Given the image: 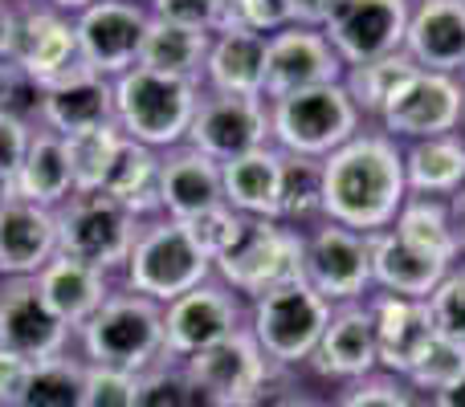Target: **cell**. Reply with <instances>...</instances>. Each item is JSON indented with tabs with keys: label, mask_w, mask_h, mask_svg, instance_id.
<instances>
[{
	"label": "cell",
	"mask_w": 465,
	"mask_h": 407,
	"mask_svg": "<svg viewBox=\"0 0 465 407\" xmlns=\"http://www.w3.org/2000/svg\"><path fill=\"white\" fill-rule=\"evenodd\" d=\"M409 179H404V151L396 139L360 131L351 143L322 160V216L327 224L351 232H384L396 224Z\"/></svg>",
	"instance_id": "6da1fadb"
},
{
	"label": "cell",
	"mask_w": 465,
	"mask_h": 407,
	"mask_svg": "<svg viewBox=\"0 0 465 407\" xmlns=\"http://www.w3.org/2000/svg\"><path fill=\"white\" fill-rule=\"evenodd\" d=\"M82 346V359L90 367H114L131 375H147L168 359L163 343V305L131 289H114L103 302V310L74 330Z\"/></svg>",
	"instance_id": "7a4b0ae2"
},
{
	"label": "cell",
	"mask_w": 465,
	"mask_h": 407,
	"mask_svg": "<svg viewBox=\"0 0 465 407\" xmlns=\"http://www.w3.org/2000/svg\"><path fill=\"white\" fill-rule=\"evenodd\" d=\"M196 106H201V86L163 78L152 70H131L114 78V127L139 147L152 151H176L188 143Z\"/></svg>",
	"instance_id": "3957f363"
},
{
	"label": "cell",
	"mask_w": 465,
	"mask_h": 407,
	"mask_svg": "<svg viewBox=\"0 0 465 407\" xmlns=\"http://www.w3.org/2000/svg\"><path fill=\"white\" fill-rule=\"evenodd\" d=\"M360 106L343 90V82L319 90H302L270 102V143L286 155L302 160H327L343 143L360 135Z\"/></svg>",
	"instance_id": "277c9868"
},
{
	"label": "cell",
	"mask_w": 465,
	"mask_h": 407,
	"mask_svg": "<svg viewBox=\"0 0 465 407\" xmlns=\"http://www.w3.org/2000/svg\"><path fill=\"white\" fill-rule=\"evenodd\" d=\"M204 281H213V261L196 248L184 224L163 216V220H152L139 228L131 261L123 269V289L168 305L176 297H184L188 289L204 286Z\"/></svg>",
	"instance_id": "5b68a950"
},
{
	"label": "cell",
	"mask_w": 465,
	"mask_h": 407,
	"mask_svg": "<svg viewBox=\"0 0 465 407\" xmlns=\"http://www.w3.org/2000/svg\"><path fill=\"white\" fill-rule=\"evenodd\" d=\"M302 253L306 237L298 228L282 220H245L237 245L213 265V273L237 297L257 302L290 281H302Z\"/></svg>",
	"instance_id": "8992f818"
},
{
	"label": "cell",
	"mask_w": 465,
	"mask_h": 407,
	"mask_svg": "<svg viewBox=\"0 0 465 407\" xmlns=\"http://www.w3.org/2000/svg\"><path fill=\"white\" fill-rule=\"evenodd\" d=\"M331 314H335V305L327 297L314 294L306 281H290V286L253 302L249 334L257 338L262 354L273 367L286 371V367H298V363H311L322 330L331 326Z\"/></svg>",
	"instance_id": "52a82bcc"
},
{
	"label": "cell",
	"mask_w": 465,
	"mask_h": 407,
	"mask_svg": "<svg viewBox=\"0 0 465 407\" xmlns=\"http://www.w3.org/2000/svg\"><path fill=\"white\" fill-rule=\"evenodd\" d=\"M0 57H5L8 65H16L37 90L65 78L70 70L82 65L74 16L57 13L45 0L8 5L5 29H0Z\"/></svg>",
	"instance_id": "ba28073f"
},
{
	"label": "cell",
	"mask_w": 465,
	"mask_h": 407,
	"mask_svg": "<svg viewBox=\"0 0 465 407\" xmlns=\"http://www.w3.org/2000/svg\"><path fill=\"white\" fill-rule=\"evenodd\" d=\"M139 228L143 220H135L111 196H70V204L57 208V253L114 277L127 269Z\"/></svg>",
	"instance_id": "9c48e42d"
},
{
	"label": "cell",
	"mask_w": 465,
	"mask_h": 407,
	"mask_svg": "<svg viewBox=\"0 0 465 407\" xmlns=\"http://www.w3.org/2000/svg\"><path fill=\"white\" fill-rule=\"evenodd\" d=\"M245 326V302L221 281H204V286L188 289L184 297L163 305V343H168L172 363L196 359V354L213 351L217 343H225Z\"/></svg>",
	"instance_id": "30bf717a"
},
{
	"label": "cell",
	"mask_w": 465,
	"mask_h": 407,
	"mask_svg": "<svg viewBox=\"0 0 465 407\" xmlns=\"http://www.w3.org/2000/svg\"><path fill=\"white\" fill-rule=\"evenodd\" d=\"M184 371L209 395L213 407H262L265 395H270L273 375H278V367L262 354L249 326L225 338V343H217L213 351L188 359Z\"/></svg>",
	"instance_id": "8fae6325"
},
{
	"label": "cell",
	"mask_w": 465,
	"mask_h": 407,
	"mask_svg": "<svg viewBox=\"0 0 465 407\" xmlns=\"http://www.w3.org/2000/svg\"><path fill=\"white\" fill-rule=\"evenodd\" d=\"M147 24H152V8L139 0H98L86 13L74 16L78 62L111 82L123 78L139 65Z\"/></svg>",
	"instance_id": "7c38bea8"
},
{
	"label": "cell",
	"mask_w": 465,
	"mask_h": 407,
	"mask_svg": "<svg viewBox=\"0 0 465 407\" xmlns=\"http://www.w3.org/2000/svg\"><path fill=\"white\" fill-rule=\"evenodd\" d=\"M409 16H412L409 0H339L335 13L322 24V37L331 41L339 62L351 70V65L401 53Z\"/></svg>",
	"instance_id": "4fadbf2b"
},
{
	"label": "cell",
	"mask_w": 465,
	"mask_h": 407,
	"mask_svg": "<svg viewBox=\"0 0 465 407\" xmlns=\"http://www.w3.org/2000/svg\"><path fill=\"white\" fill-rule=\"evenodd\" d=\"M188 147L209 155L221 168L249 151H262V147H270V102L265 98L201 94Z\"/></svg>",
	"instance_id": "5bb4252c"
},
{
	"label": "cell",
	"mask_w": 465,
	"mask_h": 407,
	"mask_svg": "<svg viewBox=\"0 0 465 407\" xmlns=\"http://www.w3.org/2000/svg\"><path fill=\"white\" fill-rule=\"evenodd\" d=\"M343 73L347 65L339 62L322 29L286 24L270 37V53H265V102L302 94V90L335 86V82H343Z\"/></svg>",
	"instance_id": "9a60e30c"
},
{
	"label": "cell",
	"mask_w": 465,
	"mask_h": 407,
	"mask_svg": "<svg viewBox=\"0 0 465 407\" xmlns=\"http://www.w3.org/2000/svg\"><path fill=\"white\" fill-rule=\"evenodd\" d=\"M302 281L322 294L331 305H343L363 297V289L371 286V253L368 237L339 224H322L319 232L306 237L302 253Z\"/></svg>",
	"instance_id": "2e32d148"
},
{
	"label": "cell",
	"mask_w": 465,
	"mask_h": 407,
	"mask_svg": "<svg viewBox=\"0 0 465 407\" xmlns=\"http://www.w3.org/2000/svg\"><path fill=\"white\" fill-rule=\"evenodd\" d=\"M388 139H437L458 135L465 122V86L453 73L417 70V78L392 98L384 114Z\"/></svg>",
	"instance_id": "e0dca14e"
},
{
	"label": "cell",
	"mask_w": 465,
	"mask_h": 407,
	"mask_svg": "<svg viewBox=\"0 0 465 407\" xmlns=\"http://www.w3.org/2000/svg\"><path fill=\"white\" fill-rule=\"evenodd\" d=\"M74 330L45 305L37 281L16 277L0 286V351H13L29 363L65 354Z\"/></svg>",
	"instance_id": "ac0fdd59"
},
{
	"label": "cell",
	"mask_w": 465,
	"mask_h": 407,
	"mask_svg": "<svg viewBox=\"0 0 465 407\" xmlns=\"http://www.w3.org/2000/svg\"><path fill=\"white\" fill-rule=\"evenodd\" d=\"M106 122H114V82L86 65L37 90V127L54 135L74 139Z\"/></svg>",
	"instance_id": "d6986e66"
},
{
	"label": "cell",
	"mask_w": 465,
	"mask_h": 407,
	"mask_svg": "<svg viewBox=\"0 0 465 407\" xmlns=\"http://www.w3.org/2000/svg\"><path fill=\"white\" fill-rule=\"evenodd\" d=\"M57 257V212L0 196V281L37 277Z\"/></svg>",
	"instance_id": "ffe728a7"
},
{
	"label": "cell",
	"mask_w": 465,
	"mask_h": 407,
	"mask_svg": "<svg viewBox=\"0 0 465 407\" xmlns=\"http://www.w3.org/2000/svg\"><path fill=\"white\" fill-rule=\"evenodd\" d=\"M371 326H376V351L380 367L388 375H409L412 363L420 359V351L429 346V338L437 334L429 302L417 297H396V294H376L368 302Z\"/></svg>",
	"instance_id": "44dd1931"
},
{
	"label": "cell",
	"mask_w": 465,
	"mask_h": 407,
	"mask_svg": "<svg viewBox=\"0 0 465 407\" xmlns=\"http://www.w3.org/2000/svg\"><path fill=\"white\" fill-rule=\"evenodd\" d=\"M404 53L429 73H461L465 62V5L461 0H420L409 16Z\"/></svg>",
	"instance_id": "7402d4cb"
},
{
	"label": "cell",
	"mask_w": 465,
	"mask_h": 407,
	"mask_svg": "<svg viewBox=\"0 0 465 407\" xmlns=\"http://www.w3.org/2000/svg\"><path fill=\"white\" fill-rule=\"evenodd\" d=\"M311 367L327 379H355V383L380 367L376 326H371L368 305H343L331 314V326L322 330L311 354Z\"/></svg>",
	"instance_id": "603a6c76"
},
{
	"label": "cell",
	"mask_w": 465,
	"mask_h": 407,
	"mask_svg": "<svg viewBox=\"0 0 465 407\" xmlns=\"http://www.w3.org/2000/svg\"><path fill=\"white\" fill-rule=\"evenodd\" d=\"M0 196H13V200L37 204L57 212L62 204H70L74 196V168H70V151H65V139L54 135L45 127H33L29 151H25L21 168H16L13 184Z\"/></svg>",
	"instance_id": "cb8c5ba5"
},
{
	"label": "cell",
	"mask_w": 465,
	"mask_h": 407,
	"mask_svg": "<svg viewBox=\"0 0 465 407\" xmlns=\"http://www.w3.org/2000/svg\"><path fill=\"white\" fill-rule=\"evenodd\" d=\"M368 253H371V286H380L384 294L396 297H417V302H429L441 277L450 273V265H441L437 257L412 248L401 232L384 228L368 237Z\"/></svg>",
	"instance_id": "d4e9b609"
},
{
	"label": "cell",
	"mask_w": 465,
	"mask_h": 407,
	"mask_svg": "<svg viewBox=\"0 0 465 407\" xmlns=\"http://www.w3.org/2000/svg\"><path fill=\"white\" fill-rule=\"evenodd\" d=\"M160 200L168 220H193V216L209 212V208L225 204V188H221V163L209 155L193 151V147H176L163 151V171H160Z\"/></svg>",
	"instance_id": "484cf974"
},
{
	"label": "cell",
	"mask_w": 465,
	"mask_h": 407,
	"mask_svg": "<svg viewBox=\"0 0 465 407\" xmlns=\"http://www.w3.org/2000/svg\"><path fill=\"white\" fill-rule=\"evenodd\" d=\"M265 53H270V37L262 33H213V49L204 62L209 94L265 98Z\"/></svg>",
	"instance_id": "4316f807"
},
{
	"label": "cell",
	"mask_w": 465,
	"mask_h": 407,
	"mask_svg": "<svg viewBox=\"0 0 465 407\" xmlns=\"http://www.w3.org/2000/svg\"><path fill=\"white\" fill-rule=\"evenodd\" d=\"M33 281H37L45 305L70 330L86 326V322L94 318L98 310H103L106 297L114 294V286H111V277H106V273L90 269V265L74 261V257H62V253H57L54 261H49Z\"/></svg>",
	"instance_id": "83f0119b"
},
{
	"label": "cell",
	"mask_w": 465,
	"mask_h": 407,
	"mask_svg": "<svg viewBox=\"0 0 465 407\" xmlns=\"http://www.w3.org/2000/svg\"><path fill=\"white\" fill-rule=\"evenodd\" d=\"M209 49H213V33L180 24V21H163V16L152 13L143 49H139V70L163 73V78L188 82V86H204Z\"/></svg>",
	"instance_id": "f1b7e54d"
},
{
	"label": "cell",
	"mask_w": 465,
	"mask_h": 407,
	"mask_svg": "<svg viewBox=\"0 0 465 407\" xmlns=\"http://www.w3.org/2000/svg\"><path fill=\"white\" fill-rule=\"evenodd\" d=\"M278 184H282V151L273 143L221 168L225 204L245 216V220H273V212H278Z\"/></svg>",
	"instance_id": "f546056e"
},
{
	"label": "cell",
	"mask_w": 465,
	"mask_h": 407,
	"mask_svg": "<svg viewBox=\"0 0 465 407\" xmlns=\"http://www.w3.org/2000/svg\"><path fill=\"white\" fill-rule=\"evenodd\" d=\"M404 179L409 196H453L465 188V139L461 135H437L417 139L404 151Z\"/></svg>",
	"instance_id": "4dcf8cb0"
},
{
	"label": "cell",
	"mask_w": 465,
	"mask_h": 407,
	"mask_svg": "<svg viewBox=\"0 0 465 407\" xmlns=\"http://www.w3.org/2000/svg\"><path fill=\"white\" fill-rule=\"evenodd\" d=\"M160 171H163V155L127 139L111 168V176H106V184H103V196H111L119 208H127L135 220H147V216L163 212Z\"/></svg>",
	"instance_id": "1f68e13d"
},
{
	"label": "cell",
	"mask_w": 465,
	"mask_h": 407,
	"mask_svg": "<svg viewBox=\"0 0 465 407\" xmlns=\"http://www.w3.org/2000/svg\"><path fill=\"white\" fill-rule=\"evenodd\" d=\"M412 78H417V62L401 49V53L351 65V70L343 73V90L351 94V102L360 106V114H384L388 106H392V98L401 94Z\"/></svg>",
	"instance_id": "d6a6232c"
},
{
	"label": "cell",
	"mask_w": 465,
	"mask_h": 407,
	"mask_svg": "<svg viewBox=\"0 0 465 407\" xmlns=\"http://www.w3.org/2000/svg\"><path fill=\"white\" fill-rule=\"evenodd\" d=\"M392 232H401L404 240H409L412 248H420V253L437 257L441 265L458 261V237H453V220H450V204L441 200H429V196H409L401 208V216H396Z\"/></svg>",
	"instance_id": "836d02e7"
},
{
	"label": "cell",
	"mask_w": 465,
	"mask_h": 407,
	"mask_svg": "<svg viewBox=\"0 0 465 407\" xmlns=\"http://www.w3.org/2000/svg\"><path fill=\"white\" fill-rule=\"evenodd\" d=\"M123 143H127V135H123L114 122L86 131V135L65 139V151H70V168H74V196L103 192L106 176H111L114 160H119V151H123Z\"/></svg>",
	"instance_id": "e575fe53"
},
{
	"label": "cell",
	"mask_w": 465,
	"mask_h": 407,
	"mask_svg": "<svg viewBox=\"0 0 465 407\" xmlns=\"http://www.w3.org/2000/svg\"><path fill=\"white\" fill-rule=\"evenodd\" d=\"M82 392H86V359L57 354V359L33 363L21 407H82Z\"/></svg>",
	"instance_id": "d590c367"
},
{
	"label": "cell",
	"mask_w": 465,
	"mask_h": 407,
	"mask_svg": "<svg viewBox=\"0 0 465 407\" xmlns=\"http://www.w3.org/2000/svg\"><path fill=\"white\" fill-rule=\"evenodd\" d=\"M314 212H322V163L282 151V184H278V212H273V220L294 228V224L311 220Z\"/></svg>",
	"instance_id": "8d00e7d4"
},
{
	"label": "cell",
	"mask_w": 465,
	"mask_h": 407,
	"mask_svg": "<svg viewBox=\"0 0 465 407\" xmlns=\"http://www.w3.org/2000/svg\"><path fill=\"white\" fill-rule=\"evenodd\" d=\"M404 379H409L417 392H433V395L450 392L453 383L465 379V343H458V338H450V334H433Z\"/></svg>",
	"instance_id": "74e56055"
},
{
	"label": "cell",
	"mask_w": 465,
	"mask_h": 407,
	"mask_svg": "<svg viewBox=\"0 0 465 407\" xmlns=\"http://www.w3.org/2000/svg\"><path fill=\"white\" fill-rule=\"evenodd\" d=\"M139 407H213L209 395L193 383L184 363H160L139 375Z\"/></svg>",
	"instance_id": "f35d334b"
},
{
	"label": "cell",
	"mask_w": 465,
	"mask_h": 407,
	"mask_svg": "<svg viewBox=\"0 0 465 407\" xmlns=\"http://www.w3.org/2000/svg\"><path fill=\"white\" fill-rule=\"evenodd\" d=\"M184 228H188V237L196 240V248H201V253L209 257L213 265H217L221 257H225L229 248L237 245L241 228H245V216L232 212L229 204H217V208H209V212L184 220Z\"/></svg>",
	"instance_id": "ab89813d"
},
{
	"label": "cell",
	"mask_w": 465,
	"mask_h": 407,
	"mask_svg": "<svg viewBox=\"0 0 465 407\" xmlns=\"http://www.w3.org/2000/svg\"><path fill=\"white\" fill-rule=\"evenodd\" d=\"M290 24V8L286 0H225L221 8V21L213 33H237V29H249V33H262V37H273Z\"/></svg>",
	"instance_id": "60d3db41"
},
{
	"label": "cell",
	"mask_w": 465,
	"mask_h": 407,
	"mask_svg": "<svg viewBox=\"0 0 465 407\" xmlns=\"http://www.w3.org/2000/svg\"><path fill=\"white\" fill-rule=\"evenodd\" d=\"M82 407H139V375L114 367H90L86 363Z\"/></svg>",
	"instance_id": "b9f144b4"
},
{
	"label": "cell",
	"mask_w": 465,
	"mask_h": 407,
	"mask_svg": "<svg viewBox=\"0 0 465 407\" xmlns=\"http://www.w3.org/2000/svg\"><path fill=\"white\" fill-rule=\"evenodd\" d=\"M429 314H433L437 334H450L465 343V269H450L441 286L429 294Z\"/></svg>",
	"instance_id": "7bdbcfd3"
},
{
	"label": "cell",
	"mask_w": 465,
	"mask_h": 407,
	"mask_svg": "<svg viewBox=\"0 0 465 407\" xmlns=\"http://www.w3.org/2000/svg\"><path fill=\"white\" fill-rule=\"evenodd\" d=\"M29 139H33V119L0 111V192L13 184L16 168H21L25 151H29Z\"/></svg>",
	"instance_id": "ee69618b"
},
{
	"label": "cell",
	"mask_w": 465,
	"mask_h": 407,
	"mask_svg": "<svg viewBox=\"0 0 465 407\" xmlns=\"http://www.w3.org/2000/svg\"><path fill=\"white\" fill-rule=\"evenodd\" d=\"M335 407H417L412 403V395L401 387V379L392 375H380V379H360V383H351L343 392V400Z\"/></svg>",
	"instance_id": "f6af8a7d"
},
{
	"label": "cell",
	"mask_w": 465,
	"mask_h": 407,
	"mask_svg": "<svg viewBox=\"0 0 465 407\" xmlns=\"http://www.w3.org/2000/svg\"><path fill=\"white\" fill-rule=\"evenodd\" d=\"M155 16H163V21H180V24H193V29H204L213 33L221 21V8H225V0H152Z\"/></svg>",
	"instance_id": "bcb514c9"
},
{
	"label": "cell",
	"mask_w": 465,
	"mask_h": 407,
	"mask_svg": "<svg viewBox=\"0 0 465 407\" xmlns=\"http://www.w3.org/2000/svg\"><path fill=\"white\" fill-rule=\"evenodd\" d=\"M33 363L13 351H0V407H21L25 387H29Z\"/></svg>",
	"instance_id": "7dc6e473"
},
{
	"label": "cell",
	"mask_w": 465,
	"mask_h": 407,
	"mask_svg": "<svg viewBox=\"0 0 465 407\" xmlns=\"http://www.w3.org/2000/svg\"><path fill=\"white\" fill-rule=\"evenodd\" d=\"M339 0H286L290 8V24H302V29H322L327 16L335 13Z\"/></svg>",
	"instance_id": "c3c4849f"
},
{
	"label": "cell",
	"mask_w": 465,
	"mask_h": 407,
	"mask_svg": "<svg viewBox=\"0 0 465 407\" xmlns=\"http://www.w3.org/2000/svg\"><path fill=\"white\" fill-rule=\"evenodd\" d=\"M450 220H453V237H458V253L465 257V188L450 196Z\"/></svg>",
	"instance_id": "681fc988"
},
{
	"label": "cell",
	"mask_w": 465,
	"mask_h": 407,
	"mask_svg": "<svg viewBox=\"0 0 465 407\" xmlns=\"http://www.w3.org/2000/svg\"><path fill=\"white\" fill-rule=\"evenodd\" d=\"M433 407H465V379H461V383H453L450 392H441V395H437Z\"/></svg>",
	"instance_id": "f907efd6"
},
{
	"label": "cell",
	"mask_w": 465,
	"mask_h": 407,
	"mask_svg": "<svg viewBox=\"0 0 465 407\" xmlns=\"http://www.w3.org/2000/svg\"><path fill=\"white\" fill-rule=\"evenodd\" d=\"M45 5H54L57 13H65V16H78V13H86L90 5H98V0H45Z\"/></svg>",
	"instance_id": "816d5d0a"
},
{
	"label": "cell",
	"mask_w": 465,
	"mask_h": 407,
	"mask_svg": "<svg viewBox=\"0 0 465 407\" xmlns=\"http://www.w3.org/2000/svg\"><path fill=\"white\" fill-rule=\"evenodd\" d=\"M278 407H327V403H319V400H302V395H294V400H282Z\"/></svg>",
	"instance_id": "f5cc1de1"
},
{
	"label": "cell",
	"mask_w": 465,
	"mask_h": 407,
	"mask_svg": "<svg viewBox=\"0 0 465 407\" xmlns=\"http://www.w3.org/2000/svg\"><path fill=\"white\" fill-rule=\"evenodd\" d=\"M5 16H8V5H0V29H5Z\"/></svg>",
	"instance_id": "db71d44e"
},
{
	"label": "cell",
	"mask_w": 465,
	"mask_h": 407,
	"mask_svg": "<svg viewBox=\"0 0 465 407\" xmlns=\"http://www.w3.org/2000/svg\"><path fill=\"white\" fill-rule=\"evenodd\" d=\"M0 5H25V0H0Z\"/></svg>",
	"instance_id": "11a10c76"
},
{
	"label": "cell",
	"mask_w": 465,
	"mask_h": 407,
	"mask_svg": "<svg viewBox=\"0 0 465 407\" xmlns=\"http://www.w3.org/2000/svg\"><path fill=\"white\" fill-rule=\"evenodd\" d=\"M461 86H465V62H461Z\"/></svg>",
	"instance_id": "9f6ffc18"
},
{
	"label": "cell",
	"mask_w": 465,
	"mask_h": 407,
	"mask_svg": "<svg viewBox=\"0 0 465 407\" xmlns=\"http://www.w3.org/2000/svg\"><path fill=\"white\" fill-rule=\"evenodd\" d=\"M139 5H152V0H139Z\"/></svg>",
	"instance_id": "6f0895ef"
},
{
	"label": "cell",
	"mask_w": 465,
	"mask_h": 407,
	"mask_svg": "<svg viewBox=\"0 0 465 407\" xmlns=\"http://www.w3.org/2000/svg\"><path fill=\"white\" fill-rule=\"evenodd\" d=\"M461 5H465V0H461Z\"/></svg>",
	"instance_id": "680465c9"
}]
</instances>
